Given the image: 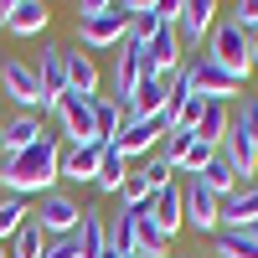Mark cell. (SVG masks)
Masks as SVG:
<instances>
[{
	"label": "cell",
	"instance_id": "obj_35",
	"mask_svg": "<svg viewBox=\"0 0 258 258\" xmlns=\"http://www.w3.org/2000/svg\"><path fill=\"white\" fill-rule=\"evenodd\" d=\"M232 21H238L243 31H258V0H238V6H232Z\"/></svg>",
	"mask_w": 258,
	"mask_h": 258
},
{
	"label": "cell",
	"instance_id": "obj_15",
	"mask_svg": "<svg viewBox=\"0 0 258 258\" xmlns=\"http://www.w3.org/2000/svg\"><path fill=\"white\" fill-rule=\"evenodd\" d=\"M73 243H78V258H98L109 248V217L98 207H83V227L73 232Z\"/></svg>",
	"mask_w": 258,
	"mask_h": 258
},
{
	"label": "cell",
	"instance_id": "obj_17",
	"mask_svg": "<svg viewBox=\"0 0 258 258\" xmlns=\"http://www.w3.org/2000/svg\"><path fill=\"white\" fill-rule=\"evenodd\" d=\"M217 155L232 165V176H238L243 186L258 176V155H253V145L243 140V135H232V129H227V135H222V145H217Z\"/></svg>",
	"mask_w": 258,
	"mask_h": 258
},
{
	"label": "cell",
	"instance_id": "obj_40",
	"mask_svg": "<svg viewBox=\"0 0 258 258\" xmlns=\"http://www.w3.org/2000/svg\"><path fill=\"white\" fill-rule=\"evenodd\" d=\"M181 258H207V253H181Z\"/></svg>",
	"mask_w": 258,
	"mask_h": 258
},
{
	"label": "cell",
	"instance_id": "obj_5",
	"mask_svg": "<svg viewBox=\"0 0 258 258\" xmlns=\"http://www.w3.org/2000/svg\"><path fill=\"white\" fill-rule=\"evenodd\" d=\"M0 93H6L21 114H36V109H41V83H36V68H26L21 57H0Z\"/></svg>",
	"mask_w": 258,
	"mask_h": 258
},
{
	"label": "cell",
	"instance_id": "obj_30",
	"mask_svg": "<svg viewBox=\"0 0 258 258\" xmlns=\"http://www.w3.org/2000/svg\"><path fill=\"white\" fill-rule=\"evenodd\" d=\"M197 181H202V186L212 191V197H232V191H238V186H243L238 176H232V165H227L222 155H217V160H212V165L202 170V176H197Z\"/></svg>",
	"mask_w": 258,
	"mask_h": 258
},
{
	"label": "cell",
	"instance_id": "obj_19",
	"mask_svg": "<svg viewBox=\"0 0 258 258\" xmlns=\"http://www.w3.org/2000/svg\"><path fill=\"white\" fill-rule=\"evenodd\" d=\"M68 93H78L83 103L98 98V68L88 52H68Z\"/></svg>",
	"mask_w": 258,
	"mask_h": 258
},
{
	"label": "cell",
	"instance_id": "obj_16",
	"mask_svg": "<svg viewBox=\"0 0 258 258\" xmlns=\"http://www.w3.org/2000/svg\"><path fill=\"white\" fill-rule=\"evenodd\" d=\"M253 222H258V181L222 197V227H253Z\"/></svg>",
	"mask_w": 258,
	"mask_h": 258
},
{
	"label": "cell",
	"instance_id": "obj_37",
	"mask_svg": "<svg viewBox=\"0 0 258 258\" xmlns=\"http://www.w3.org/2000/svg\"><path fill=\"white\" fill-rule=\"evenodd\" d=\"M114 11V0H83L78 6V21H93V16H109Z\"/></svg>",
	"mask_w": 258,
	"mask_h": 258
},
{
	"label": "cell",
	"instance_id": "obj_31",
	"mask_svg": "<svg viewBox=\"0 0 258 258\" xmlns=\"http://www.w3.org/2000/svg\"><path fill=\"white\" fill-rule=\"evenodd\" d=\"M41 253H47V232H41L36 222H26L11 238V258H41Z\"/></svg>",
	"mask_w": 258,
	"mask_h": 258
},
{
	"label": "cell",
	"instance_id": "obj_28",
	"mask_svg": "<svg viewBox=\"0 0 258 258\" xmlns=\"http://www.w3.org/2000/svg\"><path fill=\"white\" fill-rule=\"evenodd\" d=\"M165 88H170V83L145 78V83H140V93L129 98V114H135V119H155V114L165 109Z\"/></svg>",
	"mask_w": 258,
	"mask_h": 258
},
{
	"label": "cell",
	"instance_id": "obj_29",
	"mask_svg": "<svg viewBox=\"0 0 258 258\" xmlns=\"http://www.w3.org/2000/svg\"><path fill=\"white\" fill-rule=\"evenodd\" d=\"M232 135H243L253 145V155H258V93L238 98V109H232Z\"/></svg>",
	"mask_w": 258,
	"mask_h": 258
},
{
	"label": "cell",
	"instance_id": "obj_9",
	"mask_svg": "<svg viewBox=\"0 0 258 258\" xmlns=\"http://www.w3.org/2000/svg\"><path fill=\"white\" fill-rule=\"evenodd\" d=\"M57 119H62L68 145H98V135H93V103H83L78 93H62L57 98Z\"/></svg>",
	"mask_w": 258,
	"mask_h": 258
},
{
	"label": "cell",
	"instance_id": "obj_20",
	"mask_svg": "<svg viewBox=\"0 0 258 258\" xmlns=\"http://www.w3.org/2000/svg\"><path fill=\"white\" fill-rule=\"evenodd\" d=\"M124 119H129L124 103H114L109 93H98V98H93V135H98V145H114V140H119V129H124Z\"/></svg>",
	"mask_w": 258,
	"mask_h": 258
},
{
	"label": "cell",
	"instance_id": "obj_4",
	"mask_svg": "<svg viewBox=\"0 0 258 258\" xmlns=\"http://www.w3.org/2000/svg\"><path fill=\"white\" fill-rule=\"evenodd\" d=\"M31 222L47 232V243H52V238H73V232L83 227V207H78L73 197H62V191H47V197L36 202Z\"/></svg>",
	"mask_w": 258,
	"mask_h": 258
},
{
	"label": "cell",
	"instance_id": "obj_1",
	"mask_svg": "<svg viewBox=\"0 0 258 258\" xmlns=\"http://www.w3.org/2000/svg\"><path fill=\"white\" fill-rule=\"evenodd\" d=\"M52 181H62V140L52 129L16 155H0V191L6 197H47Z\"/></svg>",
	"mask_w": 258,
	"mask_h": 258
},
{
	"label": "cell",
	"instance_id": "obj_12",
	"mask_svg": "<svg viewBox=\"0 0 258 258\" xmlns=\"http://www.w3.org/2000/svg\"><path fill=\"white\" fill-rule=\"evenodd\" d=\"M140 83H145V47H129V41H124V47H119V62H114V103H129V98H135L140 93Z\"/></svg>",
	"mask_w": 258,
	"mask_h": 258
},
{
	"label": "cell",
	"instance_id": "obj_32",
	"mask_svg": "<svg viewBox=\"0 0 258 258\" xmlns=\"http://www.w3.org/2000/svg\"><path fill=\"white\" fill-rule=\"evenodd\" d=\"M191 145H197V135H191V129H170V135H165V145L155 150V155H160L170 170H176V165H181V155H186Z\"/></svg>",
	"mask_w": 258,
	"mask_h": 258
},
{
	"label": "cell",
	"instance_id": "obj_13",
	"mask_svg": "<svg viewBox=\"0 0 258 258\" xmlns=\"http://www.w3.org/2000/svg\"><path fill=\"white\" fill-rule=\"evenodd\" d=\"M150 217L160 222L165 238H176V232L186 227V186H181V181H170L165 191H155V197H150Z\"/></svg>",
	"mask_w": 258,
	"mask_h": 258
},
{
	"label": "cell",
	"instance_id": "obj_6",
	"mask_svg": "<svg viewBox=\"0 0 258 258\" xmlns=\"http://www.w3.org/2000/svg\"><path fill=\"white\" fill-rule=\"evenodd\" d=\"M186 227H197L202 238L222 232V197H212L202 181H186Z\"/></svg>",
	"mask_w": 258,
	"mask_h": 258
},
{
	"label": "cell",
	"instance_id": "obj_41",
	"mask_svg": "<svg viewBox=\"0 0 258 258\" xmlns=\"http://www.w3.org/2000/svg\"><path fill=\"white\" fill-rule=\"evenodd\" d=\"M0 258H11V253H6V248H0Z\"/></svg>",
	"mask_w": 258,
	"mask_h": 258
},
{
	"label": "cell",
	"instance_id": "obj_14",
	"mask_svg": "<svg viewBox=\"0 0 258 258\" xmlns=\"http://www.w3.org/2000/svg\"><path fill=\"white\" fill-rule=\"evenodd\" d=\"M103 150H109V145H68V150H62V181H88L93 186Z\"/></svg>",
	"mask_w": 258,
	"mask_h": 258
},
{
	"label": "cell",
	"instance_id": "obj_23",
	"mask_svg": "<svg viewBox=\"0 0 258 258\" xmlns=\"http://www.w3.org/2000/svg\"><path fill=\"white\" fill-rule=\"evenodd\" d=\"M212 253H217V258H258V232H248V227H222L217 238H212Z\"/></svg>",
	"mask_w": 258,
	"mask_h": 258
},
{
	"label": "cell",
	"instance_id": "obj_10",
	"mask_svg": "<svg viewBox=\"0 0 258 258\" xmlns=\"http://www.w3.org/2000/svg\"><path fill=\"white\" fill-rule=\"evenodd\" d=\"M212 26H217V0H181V21H176L181 47H202Z\"/></svg>",
	"mask_w": 258,
	"mask_h": 258
},
{
	"label": "cell",
	"instance_id": "obj_7",
	"mask_svg": "<svg viewBox=\"0 0 258 258\" xmlns=\"http://www.w3.org/2000/svg\"><path fill=\"white\" fill-rule=\"evenodd\" d=\"M78 36H83V47H124V41H129V11L114 6L109 16L78 21Z\"/></svg>",
	"mask_w": 258,
	"mask_h": 258
},
{
	"label": "cell",
	"instance_id": "obj_27",
	"mask_svg": "<svg viewBox=\"0 0 258 258\" xmlns=\"http://www.w3.org/2000/svg\"><path fill=\"white\" fill-rule=\"evenodd\" d=\"M26 222H31V202L26 197H0V248H6V238H16Z\"/></svg>",
	"mask_w": 258,
	"mask_h": 258
},
{
	"label": "cell",
	"instance_id": "obj_21",
	"mask_svg": "<svg viewBox=\"0 0 258 258\" xmlns=\"http://www.w3.org/2000/svg\"><path fill=\"white\" fill-rule=\"evenodd\" d=\"M124 11H129V47H145V41L160 31V0H135V6H124Z\"/></svg>",
	"mask_w": 258,
	"mask_h": 258
},
{
	"label": "cell",
	"instance_id": "obj_11",
	"mask_svg": "<svg viewBox=\"0 0 258 258\" xmlns=\"http://www.w3.org/2000/svg\"><path fill=\"white\" fill-rule=\"evenodd\" d=\"M160 135H165L160 119H135V124H124V129H119L114 150H119L124 160H150V155H155V145H160Z\"/></svg>",
	"mask_w": 258,
	"mask_h": 258
},
{
	"label": "cell",
	"instance_id": "obj_22",
	"mask_svg": "<svg viewBox=\"0 0 258 258\" xmlns=\"http://www.w3.org/2000/svg\"><path fill=\"white\" fill-rule=\"evenodd\" d=\"M165 248H170V238L160 232V222L150 217V207H140V212H135V253H145V258H165Z\"/></svg>",
	"mask_w": 258,
	"mask_h": 258
},
{
	"label": "cell",
	"instance_id": "obj_8",
	"mask_svg": "<svg viewBox=\"0 0 258 258\" xmlns=\"http://www.w3.org/2000/svg\"><path fill=\"white\" fill-rule=\"evenodd\" d=\"M36 83H41V114H57V98L68 93V47H47L41 52V68H36Z\"/></svg>",
	"mask_w": 258,
	"mask_h": 258
},
{
	"label": "cell",
	"instance_id": "obj_39",
	"mask_svg": "<svg viewBox=\"0 0 258 258\" xmlns=\"http://www.w3.org/2000/svg\"><path fill=\"white\" fill-rule=\"evenodd\" d=\"M0 155H6V119H0Z\"/></svg>",
	"mask_w": 258,
	"mask_h": 258
},
{
	"label": "cell",
	"instance_id": "obj_36",
	"mask_svg": "<svg viewBox=\"0 0 258 258\" xmlns=\"http://www.w3.org/2000/svg\"><path fill=\"white\" fill-rule=\"evenodd\" d=\"M41 258H78V243H73V238H52Z\"/></svg>",
	"mask_w": 258,
	"mask_h": 258
},
{
	"label": "cell",
	"instance_id": "obj_18",
	"mask_svg": "<svg viewBox=\"0 0 258 258\" xmlns=\"http://www.w3.org/2000/svg\"><path fill=\"white\" fill-rule=\"evenodd\" d=\"M47 6L41 0H11V16H6V31H16V36H41L47 31Z\"/></svg>",
	"mask_w": 258,
	"mask_h": 258
},
{
	"label": "cell",
	"instance_id": "obj_25",
	"mask_svg": "<svg viewBox=\"0 0 258 258\" xmlns=\"http://www.w3.org/2000/svg\"><path fill=\"white\" fill-rule=\"evenodd\" d=\"M227 129H232V109H227V103H202V119H197V140L217 150Z\"/></svg>",
	"mask_w": 258,
	"mask_h": 258
},
{
	"label": "cell",
	"instance_id": "obj_2",
	"mask_svg": "<svg viewBox=\"0 0 258 258\" xmlns=\"http://www.w3.org/2000/svg\"><path fill=\"white\" fill-rule=\"evenodd\" d=\"M207 57L217 62V68H227L232 78H243V83H248V73H253V57H248V31H243L232 16L212 26V36H207Z\"/></svg>",
	"mask_w": 258,
	"mask_h": 258
},
{
	"label": "cell",
	"instance_id": "obj_3",
	"mask_svg": "<svg viewBox=\"0 0 258 258\" xmlns=\"http://www.w3.org/2000/svg\"><path fill=\"white\" fill-rule=\"evenodd\" d=\"M191 68V88H197V98H207V103H232V98H243V78H232L227 68H217L207 52L197 57V62H186Z\"/></svg>",
	"mask_w": 258,
	"mask_h": 258
},
{
	"label": "cell",
	"instance_id": "obj_24",
	"mask_svg": "<svg viewBox=\"0 0 258 258\" xmlns=\"http://www.w3.org/2000/svg\"><path fill=\"white\" fill-rule=\"evenodd\" d=\"M124 176H129V160H124L119 150L109 145V150H103V160H98V176H93V191H98V197H119Z\"/></svg>",
	"mask_w": 258,
	"mask_h": 258
},
{
	"label": "cell",
	"instance_id": "obj_33",
	"mask_svg": "<svg viewBox=\"0 0 258 258\" xmlns=\"http://www.w3.org/2000/svg\"><path fill=\"white\" fill-rule=\"evenodd\" d=\"M212 160H217V150H212V145H202V140H197V145H191L186 155H181V165H176V170H186V176L197 181V176H202V170H207Z\"/></svg>",
	"mask_w": 258,
	"mask_h": 258
},
{
	"label": "cell",
	"instance_id": "obj_34",
	"mask_svg": "<svg viewBox=\"0 0 258 258\" xmlns=\"http://www.w3.org/2000/svg\"><path fill=\"white\" fill-rule=\"evenodd\" d=\"M140 176H145V181H150V191H165V186H170V181H176V170H170V165H165V160H160V155H150V160H145V165H140Z\"/></svg>",
	"mask_w": 258,
	"mask_h": 258
},
{
	"label": "cell",
	"instance_id": "obj_26",
	"mask_svg": "<svg viewBox=\"0 0 258 258\" xmlns=\"http://www.w3.org/2000/svg\"><path fill=\"white\" fill-rule=\"evenodd\" d=\"M41 135H47V129H41L36 114H11V119H6V155H16V150L36 145Z\"/></svg>",
	"mask_w": 258,
	"mask_h": 258
},
{
	"label": "cell",
	"instance_id": "obj_38",
	"mask_svg": "<svg viewBox=\"0 0 258 258\" xmlns=\"http://www.w3.org/2000/svg\"><path fill=\"white\" fill-rule=\"evenodd\" d=\"M248 57H253V68H258V31H248Z\"/></svg>",
	"mask_w": 258,
	"mask_h": 258
}]
</instances>
